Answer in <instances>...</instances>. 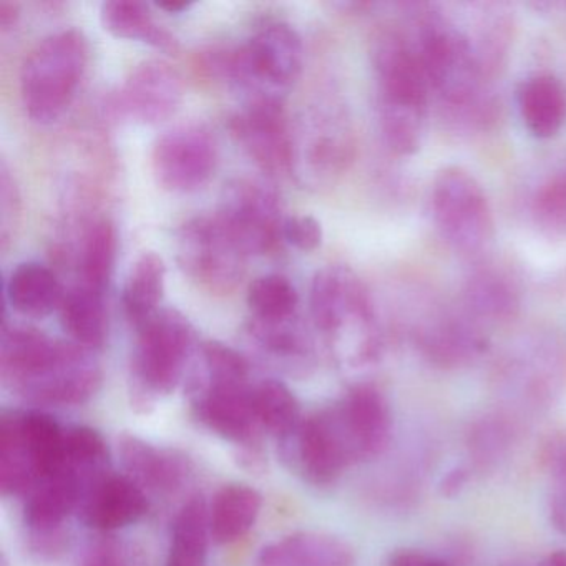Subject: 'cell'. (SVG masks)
Listing matches in <instances>:
<instances>
[{
    "instance_id": "6da1fadb",
    "label": "cell",
    "mask_w": 566,
    "mask_h": 566,
    "mask_svg": "<svg viewBox=\"0 0 566 566\" xmlns=\"http://www.w3.org/2000/svg\"><path fill=\"white\" fill-rule=\"evenodd\" d=\"M0 369L15 392L51 406L87 402L102 384L101 366L88 349L29 326L6 327Z\"/></svg>"
},
{
    "instance_id": "7a4b0ae2",
    "label": "cell",
    "mask_w": 566,
    "mask_h": 566,
    "mask_svg": "<svg viewBox=\"0 0 566 566\" xmlns=\"http://www.w3.org/2000/svg\"><path fill=\"white\" fill-rule=\"evenodd\" d=\"M379 81V114L386 144L397 155H413L426 132L430 88L426 71L410 42L397 32H382L374 44Z\"/></svg>"
},
{
    "instance_id": "3957f363",
    "label": "cell",
    "mask_w": 566,
    "mask_h": 566,
    "mask_svg": "<svg viewBox=\"0 0 566 566\" xmlns=\"http://www.w3.org/2000/svg\"><path fill=\"white\" fill-rule=\"evenodd\" d=\"M87 64V39L77 29L55 32L39 42L21 74L22 104L28 117L41 125L59 120L74 101Z\"/></svg>"
},
{
    "instance_id": "277c9868",
    "label": "cell",
    "mask_w": 566,
    "mask_h": 566,
    "mask_svg": "<svg viewBox=\"0 0 566 566\" xmlns=\"http://www.w3.org/2000/svg\"><path fill=\"white\" fill-rule=\"evenodd\" d=\"M412 45L429 78L430 88L453 108H469L479 98V62L465 32L442 12L426 8L416 18Z\"/></svg>"
},
{
    "instance_id": "5b68a950",
    "label": "cell",
    "mask_w": 566,
    "mask_h": 566,
    "mask_svg": "<svg viewBox=\"0 0 566 566\" xmlns=\"http://www.w3.org/2000/svg\"><path fill=\"white\" fill-rule=\"evenodd\" d=\"M303 42L291 25L283 22L261 28L244 48L221 62V71L244 94L247 104L281 101L300 77L303 69Z\"/></svg>"
},
{
    "instance_id": "8992f818",
    "label": "cell",
    "mask_w": 566,
    "mask_h": 566,
    "mask_svg": "<svg viewBox=\"0 0 566 566\" xmlns=\"http://www.w3.org/2000/svg\"><path fill=\"white\" fill-rule=\"evenodd\" d=\"M311 316L317 329L340 343L354 340L356 360L377 353L373 303L363 281L346 266L317 271L311 284Z\"/></svg>"
},
{
    "instance_id": "52a82bcc",
    "label": "cell",
    "mask_w": 566,
    "mask_h": 566,
    "mask_svg": "<svg viewBox=\"0 0 566 566\" xmlns=\"http://www.w3.org/2000/svg\"><path fill=\"white\" fill-rule=\"evenodd\" d=\"M432 213L443 240L460 253H480L492 241L489 198L479 180L463 168L439 171L432 187Z\"/></svg>"
},
{
    "instance_id": "ba28073f",
    "label": "cell",
    "mask_w": 566,
    "mask_h": 566,
    "mask_svg": "<svg viewBox=\"0 0 566 566\" xmlns=\"http://www.w3.org/2000/svg\"><path fill=\"white\" fill-rule=\"evenodd\" d=\"M181 271L211 294H230L247 273L248 254L218 217H197L177 231Z\"/></svg>"
},
{
    "instance_id": "9c48e42d",
    "label": "cell",
    "mask_w": 566,
    "mask_h": 566,
    "mask_svg": "<svg viewBox=\"0 0 566 566\" xmlns=\"http://www.w3.org/2000/svg\"><path fill=\"white\" fill-rule=\"evenodd\" d=\"M138 329L134 374L142 399L170 394L193 350V326L180 311L161 310Z\"/></svg>"
},
{
    "instance_id": "30bf717a",
    "label": "cell",
    "mask_w": 566,
    "mask_h": 566,
    "mask_svg": "<svg viewBox=\"0 0 566 566\" xmlns=\"http://www.w3.org/2000/svg\"><path fill=\"white\" fill-rule=\"evenodd\" d=\"M217 217L248 256L268 253L283 237L280 198L261 181L241 178L228 185Z\"/></svg>"
},
{
    "instance_id": "8fae6325",
    "label": "cell",
    "mask_w": 566,
    "mask_h": 566,
    "mask_svg": "<svg viewBox=\"0 0 566 566\" xmlns=\"http://www.w3.org/2000/svg\"><path fill=\"white\" fill-rule=\"evenodd\" d=\"M217 142L197 125L161 135L151 151L155 180L171 193H190L203 187L217 168Z\"/></svg>"
},
{
    "instance_id": "7c38bea8",
    "label": "cell",
    "mask_w": 566,
    "mask_h": 566,
    "mask_svg": "<svg viewBox=\"0 0 566 566\" xmlns=\"http://www.w3.org/2000/svg\"><path fill=\"white\" fill-rule=\"evenodd\" d=\"M354 462L376 459L389 447L392 412L384 394L373 386H357L334 407Z\"/></svg>"
},
{
    "instance_id": "4fadbf2b",
    "label": "cell",
    "mask_w": 566,
    "mask_h": 566,
    "mask_svg": "<svg viewBox=\"0 0 566 566\" xmlns=\"http://www.w3.org/2000/svg\"><path fill=\"white\" fill-rule=\"evenodd\" d=\"M195 410L201 423L223 439L254 449L260 422L253 407V389L248 384L208 382L198 387Z\"/></svg>"
},
{
    "instance_id": "5bb4252c",
    "label": "cell",
    "mask_w": 566,
    "mask_h": 566,
    "mask_svg": "<svg viewBox=\"0 0 566 566\" xmlns=\"http://www.w3.org/2000/svg\"><path fill=\"white\" fill-rule=\"evenodd\" d=\"M233 132L244 150L271 174L293 168V135L287 130L281 101L244 105L233 120Z\"/></svg>"
},
{
    "instance_id": "9a60e30c",
    "label": "cell",
    "mask_w": 566,
    "mask_h": 566,
    "mask_svg": "<svg viewBox=\"0 0 566 566\" xmlns=\"http://www.w3.org/2000/svg\"><path fill=\"white\" fill-rule=\"evenodd\" d=\"M184 101L180 74L164 61L137 65L120 91L122 111L145 125H157L177 114Z\"/></svg>"
},
{
    "instance_id": "2e32d148",
    "label": "cell",
    "mask_w": 566,
    "mask_h": 566,
    "mask_svg": "<svg viewBox=\"0 0 566 566\" xmlns=\"http://www.w3.org/2000/svg\"><path fill=\"white\" fill-rule=\"evenodd\" d=\"M294 433L297 465L314 485H331L354 463L334 409L307 417Z\"/></svg>"
},
{
    "instance_id": "e0dca14e",
    "label": "cell",
    "mask_w": 566,
    "mask_h": 566,
    "mask_svg": "<svg viewBox=\"0 0 566 566\" xmlns=\"http://www.w3.org/2000/svg\"><path fill=\"white\" fill-rule=\"evenodd\" d=\"M78 510L88 526L111 532L138 522L147 513L148 502L135 480L104 472L85 486Z\"/></svg>"
},
{
    "instance_id": "ac0fdd59",
    "label": "cell",
    "mask_w": 566,
    "mask_h": 566,
    "mask_svg": "<svg viewBox=\"0 0 566 566\" xmlns=\"http://www.w3.org/2000/svg\"><path fill=\"white\" fill-rule=\"evenodd\" d=\"M354 548L339 536L301 532L261 549L256 566H354Z\"/></svg>"
},
{
    "instance_id": "d6986e66",
    "label": "cell",
    "mask_w": 566,
    "mask_h": 566,
    "mask_svg": "<svg viewBox=\"0 0 566 566\" xmlns=\"http://www.w3.org/2000/svg\"><path fill=\"white\" fill-rule=\"evenodd\" d=\"M84 489V480L74 470L62 465L57 472L39 480L28 493L25 523L35 532H52L72 510L78 509Z\"/></svg>"
},
{
    "instance_id": "ffe728a7",
    "label": "cell",
    "mask_w": 566,
    "mask_h": 566,
    "mask_svg": "<svg viewBox=\"0 0 566 566\" xmlns=\"http://www.w3.org/2000/svg\"><path fill=\"white\" fill-rule=\"evenodd\" d=\"M518 112L532 137H556L566 124V91L562 82L549 74L526 78L518 91Z\"/></svg>"
},
{
    "instance_id": "44dd1931",
    "label": "cell",
    "mask_w": 566,
    "mask_h": 566,
    "mask_svg": "<svg viewBox=\"0 0 566 566\" xmlns=\"http://www.w3.org/2000/svg\"><path fill=\"white\" fill-rule=\"evenodd\" d=\"M8 300L18 313L44 317L61 307L64 293L55 274L41 263L19 264L8 281Z\"/></svg>"
},
{
    "instance_id": "7402d4cb",
    "label": "cell",
    "mask_w": 566,
    "mask_h": 566,
    "mask_svg": "<svg viewBox=\"0 0 566 566\" xmlns=\"http://www.w3.org/2000/svg\"><path fill=\"white\" fill-rule=\"evenodd\" d=\"M59 310L62 327L77 346L88 350L104 346L108 331L104 293L81 284L64 294Z\"/></svg>"
},
{
    "instance_id": "603a6c76",
    "label": "cell",
    "mask_w": 566,
    "mask_h": 566,
    "mask_svg": "<svg viewBox=\"0 0 566 566\" xmlns=\"http://www.w3.org/2000/svg\"><path fill=\"white\" fill-rule=\"evenodd\" d=\"M125 467L134 480L147 489L167 492L180 485L187 475L185 463L174 453L165 452L137 437L125 436L120 440Z\"/></svg>"
},
{
    "instance_id": "cb8c5ba5",
    "label": "cell",
    "mask_w": 566,
    "mask_h": 566,
    "mask_svg": "<svg viewBox=\"0 0 566 566\" xmlns=\"http://www.w3.org/2000/svg\"><path fill=\"white\" fill-rule=\"evenodd\" d=\"M101 21L105 31L114 38L144 42L165 52H177L178 41L157 24L147 4L134 0H112L101 8Z\"/></svg>"
},
{
    "instance_id": "d4e9b609",
    "label": "cell",
    "mask_w": 566,
    "mask_h": 566,
    "mask_svg": "<svg viewBox=\"0 0 566 566\" xmlns=\"http://www.w3.org/2000/svg\"><path fill=\"white\" fill-rule=\"evenodd\" d=\"M261 510V495L248 485L223 486L210 510V532L214 542L227 545L247 535Z\"/></svg>"
},
{
    "instance_id": "484cf974",
    "label": "cell",
    "mask_w": 566,
    "mask_h": 566,
    "mask_svg": "<svg viewBox=\"0 0 566 566\" xmlns=\"http://www.w3.org/2000/svg\"><path fill=\"white\" fill-rule=\"evenodd\" d=\"M311 134L304 145L306 151L294 158L293 165L304 161L313 175L339 174L353 157L354 148L353 137L343 118L337 115L314 118Z\"/></svg>"
},
{
    "instance_id": "4316f807",
    "label": "cell",
    "mask_w": 566,
    "mask_h": 566,
    "mask_svg": "<svg viewBox=\"0 0 566 566\" xmlns=\"http://www.w3.org/2000/svg\"><path fill=\"white\" fill-rule=\"evenodd\" d=\"M167 266L154 251L140 254L128 271L124 287L125 313L140 327L158 313L165 293Z\"/></svg>"
},
{
    "instance_id": "83f0119b",
    "label": "cell",
    "mask_w": 566,
    "mask_h": 566,
    "mask_svg": "<svg viewBox=\"0 0 566 566\" xmlns=\"http://www.w3.org/2000/svg\"><path fill=\"white\" fill-rule=\"evenodd\" d=\"M210 515L200 496L191 499L178 513L174 525L167 566H207Z\"/></svg>"
},
{
    "instance_id": "f1b7e54d",
    "label": "cell",
    "mask_w": 566,
    "mask_h": 566,
    "mask_svg": "<svg viewBox=\"0 0 566 566\" xmlns=\"http://www.w3.org/2000/svg\"><path fill=\"white\" fill-rule=\"evenodd\" d=\"M253 407L260 426L281 439H286L301 426L300 402L280 380H264L254 387Z\"/></svg>"
},
{
    "instance_id": "f546056e",
    "label": "cell",
    "mask_w": 566,
    "mask_h": 566,
    "mask_svg": "<svg viewBox=\"0 0 566 566\" xmlns=\"http://www.w3.org/2000/svg\"><path fill=\"white\" fill-rule=\"evenodd\" d=\"M485 339L465 324H443L427 333L422 339L423 353L442 367L470 363L485 350Z\"/></svg>"
},
{
    "instance_id": "4dcf8cb0",
    "label": "cell",
    "mask_w": 566,
    "mask_h": 566,
    "mask_svg": "<svg viewBox=\"0 0 566 566\" xmlns=\"http://www.w3.org/2000/svg\"><path fill=\"white\" fill-rule=\"evenodd\" d=\"M117 233L108 220L98 221L85 238L81 258L82 286L104 293L114 273Z\"/></svg>"
},
{
    "instance_id": "1f68e13d",
    "label": "cell",
    "mask_w": 566,
    "mask_h": 566,
    "mask_svg": "<svg viewBox=\"0 0 566 566\" xmlns=\"http://www.w3.org/2000/svg\"><path fill=\"white\" fill-rule=\"evenodd\" d=\"M300 296L296 287L281 274L256 277L248 290V306L261 323L290 321L296 313Z\"/></svg>"
},
{
    "instance_id": "d6a6232c",
    "label": "cell",
    "mask_w": 566,
    "mask_h": 566,
    "mask_svg": "<svg viewBox=\"0 0 566 566\" xmlns=\"http://www.w3.org/2000/svg\"><path fill=\"white\" fill-rule=\"evenodd\" d=\"M538 460L552 485L549 518L553 526L566 535V429L555 430L543 440Z\"/></svg>"
},
{
    "instance_id": "836d02e7",
    "label": "cell",
    "mask_w": 566,
    "mask_h": 566,
    "mask_svg": "<svg viewBox=\"0 0 566 566\" xmlns=\"http://www.w3.org/2000/svg\"><path fill=\"white\" fill-rule=\"evenodd\" d=\"M467 297L476 316L492 321L509 319L518 310V296L509 277L490 271L470 281Z\"/></svg>"
},
{
    "instance_id": "e575fe53",
    "label": "cell",
    "mask_w": 566,
    "mask_h": 566,
    "mask_svg": "<svg viewBox=\"0 0 566 566\" xmlns=\"http://www.w3.org/2000/svg\"><path fill=\"white\" fill-rule=\"evenodd\" d=\"M108 462L107 443L91 427H74L65 432L64 465L74 470L88 485L91 480L105 472Z\"/></svg>"
},
{
    "instance_id": "d590c367",
    "label": "cell",
    "mask_w": 566,
    "mask_h": 566,
    "mask_svg": "<svg viewBox=\"0 0 566 566\" xmlns=\"http://www.w3.org/2000/svg\"><path fill=\"white\" fill-rule=\"evenodd\" d=\"M515 440V430L503 417L490 416L473 426L469 433V450L479 469L499 463Z\"/></svg>"
},
{
    "instance_id": "8d00e7d4",
    "label": "cell",
    "mask_w": 566,
    "mask_h": 566,
    "mask_svg": "<svg viewBox=\"0 0 566 566\" xmlns=\"http://www.w3.org/2000/svg\"><path fill=\"white\" fill-rule=\"evenodd\" d=\"M200 354L205 370L201 379L208 382H247L250 367L237 350L217 340H208L201 344Z\"/></svg>"
},
{
    "instance_id": "74e56055",
    "label": "cell",
    "mask_w": 566,
    "mask_h": 566,
    "mask_svg": "<svg viewBox=\"0 0 566 566\" xmlns=\"http://www.w3.org/2000/svg\"><path fill=\"white\" fill-rule=\"evenodd\" d=\"M536 211L543 223L553 228L566 227V174L543 185L536 197Z\"/></svg>"
},
{
    "instance_id": "f35d334b",
    "label": "cell",
    "mask_w": 566,
    "mask_h": 566,
    "mask_svg": "<svg viewBox=\"0 0 566 566\" xmlns=\"http://www.w3.org/2000/svg\"><path fill=\"white\" fill-rule=\"evenodd\" d=\"M323 227L314 217L296 214L284 220L283 238L300 251H314L323 243Z\"/></svg>"
},
{
    "instance_id": "ab89813d",
    "label": "cell",
    "mask_w": 566,
    "mask_h": 566,
    "mask_svg": "<svg viewBox=\"0 0 566 566\" xmlns=\"http://www.w3.org/2000/svg\"><path fill=\"white\" fill-rule=\"evenodd\" d=\"M82 566H138L134 556L114 539L98 542L88 549Z\"/></svg>"
},
{
    "instance_id": "60d3db41",
    "label": "cell",
    "mask_w": 566,
    "mask_h": 566,
    "mask_svg": "<svg viewBox=\"0 0 566 566\" xmlns=\"http://www.w3.org/2000/svg\"><path fill=\"white\" fill-rule=\"evenodd\" d=\"M470 476H472V472H470L469 467H455L447 475H443L439 486L440 493H442V496H449V499L460 495L469 483Z\"/></svg>"
},
{
    "instance_id": "b9f144b4",
    "label": "cell",
    "mask_w": 566,
    "mask_h": 566,
    "mask_svg": "<svg viewBox=\"0 0 566 566\" xmlns=\"http://www.w3.org/2000/svg\"><path fill=\"white\" fill-rule=\"evenodd\" d=\"M18 18V6L12 4V2H0V25H2V29H9L11 25H14Z\"/></svg>"
},
{
    "instance_id": "7bdbcfd3",
    "label": "cell",
    "mask_w": 566,
    "mask_h": 566,
    "mask_svg": "<svg viewBox=\"0 0 566 566\" xmlns=\"http://www.w3.org/2000/svg\"><path fill=\"white\" fill-rule=\"evenodd\" d=\"M538 566H566V548L555 549V552L548 553Z\"/></svg>"
},
{
    "instance_id": "ee69618b",
    "label": "cell",
    "mask_w": 566,
    "mask_h": 566,
    "mask_svg": "<svg viewBox=\"0 0 566 566\" xmlns=\"http://www.w3.org/2000/svg\"><path fill=\"white\" fill-rule=\"evenodd\" d=\"M191 6H193L191 2H161V4H157V8L167 11L168 14H178V12L188 11Z\"/></svg>"
},
{
    "instance_id": "f6af8a7d",
    "label": "cell",
    "mask_w": 566,
    "mask_h": 566,
    "mask_svg": "<svg viewBox=\"0 0 566 566\" xmlns=\"http://www.w3.org/2000/svg\"><path fill=\"white\" fill-rule=\"evenodd\" d=\"M422 566H452L449 563L443 562V559L436 558V556H427L426 562H423Z\"/></svg>"
},
{
    "instance_id": "bcb514c9",
    "label": "cell",
    "mask_w": 566,
    "mask_h": 566,
    "mask_svg": "<svg viewBox=\"0 0 566 566\" xmlns=\"http://www.w3.org/2000/svg\"><path fill=\"white\" fill-rule=\"evenodd\" d=\"M506 566H528V565H520V563H512V565H506ZM538 566V565H536Z\"/></svg>"
}]
</instances>
